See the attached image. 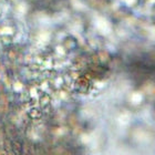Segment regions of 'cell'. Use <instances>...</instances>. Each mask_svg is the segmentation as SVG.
<instances>
[{"label": "cell", "mask_w": 155, "mask_h": 155, "mask_svg": "<svg viewBox=\"0 0 155 155\" xmlns=\"http://www.w3.org/2000/svg\"><path fill=\"white\" fill-rule=\"evenodd\" d=\"M95 27L97 29L100 31L102 35H107L111 31V26L110 23L107 22L104 18H97L95 21Z\"/></svg>", "instance_id": "6da1fadb"}, {"label": "cell", "mask_w": 155, "mask_h": 155, "mask_svg": "<svg viewBox=\"0 0 155 155\" xmlns=\"http://www.w3.org/2000/svg\"><path fill=\"white\" fill-rule=\"evenodd\" d=\"M124 1H125V2L127 3V5H132V3L134 2L135 0H124Z\"/></svg>", "instance_id": "7a4b0ae2"}, {"label": "cell", "mask_w": 155, "mask_h": 155, "mask_svg": "<svg viewBox=\"0 0 155 155\" xmlns=\"http://www.w3.org/2000/svg\"><path fill=\"white\" fill-rule=\"evenodd\" d=\"M152 38H154V39H155V29L152 31Z\"/></svg>", "instance_id": "3957f363"}]
</instances>
